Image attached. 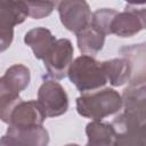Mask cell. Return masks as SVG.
<instances>
[{"mask_svg": "<svg viewBox=\"0 0 146 146\" xmlns=\"http://www.w3.org/2000/svg\"><path fill=\"white\" fill-rule=\"evenodd\" d=\"M121 108V95L113 88H103L91 92H84L76 98L78 113L91 121H102L117 113Z\"/></svg>", "mask_w": 146, "mask_h": 146, "instance_id": "cell-1", "label": "cell"}, {"mask_svg": "<svg viewBox=\"0 0 146 146\" xmlns=\"http://www.w3.org/2000/svg\"><path fill=\"white\" fill-rule=\"evenodd\" d=\"M67 76L82 94L98 90L107 83L103 63L88 55H81L72 62Z\"/></svg>", "mask_w": 146, "mask_h": 146, "instance_id": "cell-2", "label": "cell"}, {"mask_svg": "<svg viewBox=\"0 0 146 146\" xmlns=\"http://www.w3.org/2000/svg\"><path fill=\"white\" fill-rule=\"evenodd\" d=\"M146 116L127 112L119 114L112 122L115 131L114 146H146Z\"/></svg>", "mask_w": 146, "mask_h": 146, "instance_id": "cell-3", "label": "cell"}, {"mask_svg": "<svg viewBox=\"0 0 146 146\" xmlns=\"http://www.w3.org/2000/svg\"><path fill=\"white\" fill-rule=\"evenodd\" d=\"M46 117H57L68 110V97L64 87L55 80H46L38 90L36 100Z\"/></svg>", "mask_w": 146, "mask_h": 146, "instance_id": "cell-4", "label": "cell"}, {"mask_svg": "<svg viewBox=\"0 0 146 146\" xmlns=\"http://www.w3.org/2000/svg\"><path fill=\"white\" fill-rule=\"evenodd\" d=\"M145 5L128 3L125 9L121 13L117 11L111 24V34L120 38H130L145 29L146 22Z\"/></svg>", "mask_w": 146, "mask_h": 146, "instance_id": "cell-5", "label": "cell"}, {"mask_svg": "<svg viewBox=\"0 0 146 146\" xmlns=\"http://www.w3.org/2000/svg\"><path fill=\"white\" fill-rule=\"evenodd\" d=\"M60 23L66 30L78 34L91 22V10L87 1L64 0L57 3Z\"/></svg>", "mask_w": 146, "mask_h": 146, "instance_id": "cell-6", "label": "cell"}, {"mask_svg": "<svg viewBox=\"0 0 146 146\" xmlns=\"http://www.w3.org/2000/svg\"><path fill=\"white\" fill-rule=\"evenodd\" d=\"M73 44L66 38L57 39L50 52L43 59L47 74L52 80H62L67 75L70 65L73 62Z\"/></svg>", "mask_w": 146, "mask_h": 146, "instance_id": "cell-7", "label": "cell"}, {"mask_svg": "<svg viewBox=\"0 0 146 146\" xmlns=\"http://www.w3.org/2000/svg\"><path fill=\"white\" fill-rule=\"evenodd\" d=\"M44 120L46 115L36 100H21L13 110L8 125L15 128L40 127Z\"/></svg>", "mask_w": 146, "mask_h": 146, "instance_id": "cell-8", "label": "cell"}, {"mask_svg": "<svg viewBox=\"0 0 146 146\" xmlns=\"http://www.w3.org/2000/svg\"><path fill=\"white\" fill-rule=\"evenodd\" d=\"M27 16L25 1L0 0V35L14 36V26L22 24Z\"/></svg>", "mask_w": 146, "mask_h": 146, "instance_id": "cell-9", "label": "cell"}, {"mask_svg": "<svg viewBox=\"0 0 146 146\" xmlns=\"http://www.w3.org/2000/svg\"><path fill=\"white\" fill-rule=\"evenodd\" d=\"M56 40L57 39L52 35L50 30L41 26L27 31L24 35L25 44H27L32 49L34 57L41 60H43L46 56L50 52Z\"/></svg>", "mask_w": 146, "mask_h": 146, "instance_id": "cell-10", "label": "cell"}, {"mask_svg": "<svg viewBox=\"0 0 146 146\" xmlns=\"http://www.w3.org/2000/svg\"><path fill=\"white\" fill-rule=\"evenodd\" d=\"M123 112L146 116V87L145 83H129L122 95Z\"/></svg>", "mask_w": 146, "mask_h": 146, "instance_id": "cell-11", "label": "cell"}, {"mask_svg": "<svg viewBox=\"0 0 146 146\" xmlns=\"http://www.w3.org/2000/svg\"><path fill=\"white\" fill-rule=\"evenodd\" d=\"M7 135L13 137L18 146H48L49 133L43 125L32 128H15L8 125Z\"/></svg>", "mask_w": 146, "mask_h": 146, "instance_id": "cell-12", "label": "cell"}, {"mask_svg": "<svg viewBox=\"0 0 146 146\" xmlns=\"http://www.w3.org/2000/svg\"><path fill=\"white\" fill-rule=\"evenodd\" d=\"M123 58L131 66V79L129 83H145V43L124 46L120 49Z\"/></svg>", "mask_w": 146, "mask_h": 146, "instance_id": "cell-13", "label": "cell"}, {"mask_svg": "<svg viewBox=\"0 0 146 146\" xmlns=\"http://www.w3.org/2000/svg\"><path fill=\"white\" fill-rule=\"evenodd\" d=\"M107 82L113 87H121L131 79V66L125 58H113L102 62Z\"/></svg>", "mask_w": 146, "mask_h": 146, "instance_id": "cell-14", "label": "cell"}, {"mask_svg": "<svg viewBox=\"0 0 146 146\" xmlns=\"http://www.w3.org/2000/svg\"><path fill=\"white\" fill-rule=\"evenodd\" d=\"M88 141L86 146H114L115 131L111 123L91 121L86 127Z\"/></svg>", "mask_w": 146, "mask_h": 146, "instance_id": "cell-15", "label": "cell"}, {"mask_svg": "<svg viewBox=\"0 0 146 146\" xmlns=\"http://www.w3.org/2000/svg\"><path fill=\"white\" fill-rule=\"evenodd\" d=\"M105 34L89 24L84 30L76 34V43L82 55L95 56L104 47Z\"/></svg>", "mask_w": 146, "mask_h": 146, "instance_id": "cell-16", "label": "cell"}, {"mask_svg": "<svg viewBox=\"0 0 146 146\" xmlns=\"http://www.w3.org/2000/svg\"><path fill=\"white\" fill-rule=\"evenodd\" d=\"M1 79L8 89L19 95L21 91L25 90L29 87L31 81V73L29 67H26L25 65L14 64L6 70Z\"/></svg>", "mask_w": 146, "mask_h": 146, "instance_id": "cell-17", "label": "cell"}, {"mask_svg": "<svg viewBox=\"0 0 146 146\" xmlns=\"http://www.w3.org/2000/svg\"><path fill=\"white\" fill-rule=\"evenodd\" d=\"M21 100L19 95L8 89L0 78V121L8 124L13 110Z\"/></svg>", "mask_w": 146, "mask_h": 146, "instance_id": "cell-18", "label": "cell"}, {"mask_svg": "<svg viewBox=\"0 0 146 146\" xmlns=\"http://www.w3.org/2000/svg\"><path fill=\"white\" fill-rule=\"evenodd\" d=\"M116 14H117V11L115 9H113V8H100V9H97L91 15L90 24L94 27H96L98 31L104 33L105 35L111 34V31H110L111 24H112V21L115 17Z\"/></svg>", "mask_w": 146, "mask_h": 146, "instance_id": "cell-19", "label": "cell"}, {"mask_svg": "<svg viewBox=\"0 0 146 146\" xmlns=\"http://www.w3.org/2000/svg\"><path fill=\"white\" fill-rule=\"evenodd\" d=\"M29 8V16L33 19H41L49 16L54 8L55 2L52 1H26Z\"/></svg>", "mask_w": 146, "mask_h": 146, "instance_id": "cell-20", "label": "cell"}, {"mask_svg": "<svg viewBox=\"0 0 146 146\" xmlns=\"http://www.w3.org/2000/svg\"><path fill=\"white\" fill-rule=\"evenodd\" d=\"M0 146H18V144L13 137L6 133L0 138Z\"/></svg>", "mask_w": 146, "mask_h": 146, "instance_id": "cell-21", "label": "cell"}, {"mask_svg": "<svg viewBox=\"0 0 146 146\" xmlns=\"http://www.w3.org/2000/svg\"><path fill=\"white\" fill-rule=\"evenodd\" d=\"M64 146H80V145H78V144H66Z\"/></svg>", "mask_w": 146, "mask_h": 146, "instance_id": "cell-22", "label": "cell"}]
</instances>
